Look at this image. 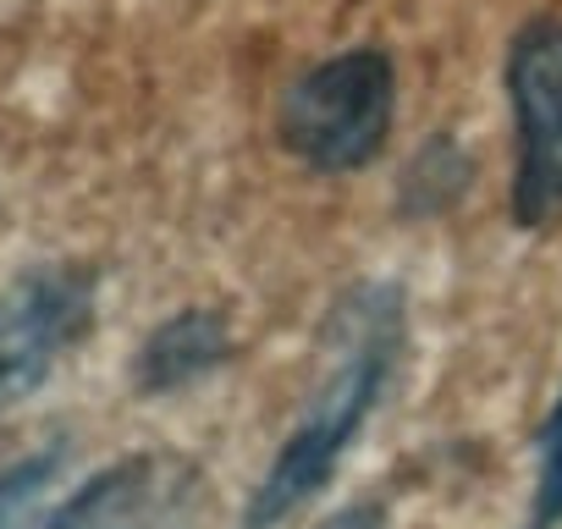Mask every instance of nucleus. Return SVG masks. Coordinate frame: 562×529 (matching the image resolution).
<instances>
[{
	"label": "nucleus",
	"mask_w": 562,
	"mask_h": 529,
	"mask_svg": "<svg viewBox=\"0 0 562 529\" xmlns=\"http://www.w3.org/2000/svg\"><path fill=\"white\" fill-rule=\"evenodd\" d=\"M513 105V221L546 232L562 221V18H535L507 45Z\"/></svg>",
	"instance_id": "3"
},
{
	"label": "nucleus",
	"mask_w": 562,
	"mask_h": 529,
	"mask_svg": "<svg viewBox=\"0 0 562 529\" xmlns=\"http://www.w3.org/2000/svg\"><path fill=\"white\" fill-rule=\"evenodd\" d=\"M237 353V331H232V315L226 309H177L166 315L144 348H138V392L144 397H166V392H188L193 381L215 375L226 359Z\"/></svg>",
	"instance_id": "6"
},
{
	"label": "nucleus",
	"mask_w": 562,
	"mask_h": 529,
	"mask_svg": "<svg viewBox=\"0 0 562 529\" xmlns=\"http://www.w3.org/2000/svg\"><path fill=\"white\" fill-rule=\"evenodd\" d=\"M562 524V397L535 430V496L524 529H557Z\"/></svg>",
	"instance_id": "7"
},
{
	"label": "nucleus",
	"mask_w": 562,
	"mask_h": 529,
	"mask_svg": "<svg viewBox=\"0 0 562 529\" xmlns=\"http://www.w3.org/2000/svg\"><path fill=\"white\" fill-rule=\"evenodd\" d=\"M403 342H408V315L392 282H359L353 293H342L321 337V375L281 452L259 474L243 507V529H276L281 518H293L310 496L331 485L348 447L359 441V430L392 392Z\"/></svg>",
	"instance_id": "1"
},
{
	"label": "nucleus",
	"mask_w": 562,
	"mask_h": 529,
	"mask_svg": "<svg viewBox=\"0 0 562 529\" xmlns=\"http://www.w3.org/2000/svg\"><path fill=\"white\" fill-rule=\"evenodd\" d=\"M321 529H386V513H381L375 502H353V507L331 513Z\"/></svg>",
	"instance_id": "9"
},
{
	"label": "nucleus",
	"mask_w": 562,
	"mask_h": 529,
	"mask_svg": "<svg viewBox=\"0 0 562 529\" xmlns=\"http://www.w3.org/2000/svg\"><path fill=\"white\" fill-rule=\"evenodd\" d=\"M94 331V271L34 264L0 293V414L40 392L56 364Z\"/></svg>",
	"instance_id": "4"
},
{
	"label": "nucleus",
	"mask_w": 562,
	"mask_h": 529,
	"mask_svg": "<svg viewBox=\"0 0 562 529\" xmlns=\"http://www.w3.org/2000/svg\"><path fill=\"white\" fill-rule=\"evenodd\" d=\"M56 469H61V447L34 452V458H18V463L0 469V529H12L34 507V496L56 480Z\"/></svg>",
	"instance_id": "8"
},
{
	"label": "nucleus",
	"mask_w": 562,
	"mask_h": 529,
	"mask_svg": "<svg viewBox=\"0 0 562 529\" xmlns=\"http://www.w3.org/2000/svg\"><path fill=\"white\" fill-rule=\"evenodd\" d=\"M397 122V67L381 45L342 50L310 67L276 111V138L321 177H348L381 160Z\"/></svg>",
	"instance_id": "2"
},
{
	"label": "nucleus",
	"mask_w": 562,
	"mask_h": 529,
	"mask_svg": "<svg viewBox=\"0 0 562 529\" xmlns=\"http://www.w3.org/2000/svg\"><path fill=\"white\" fill-rule=\"evenodd\" d=\"M204 469L177 452H133L89 474L40 529H199Z\"/></svg>",
	"instance_id": "5"
}]
</instances>
